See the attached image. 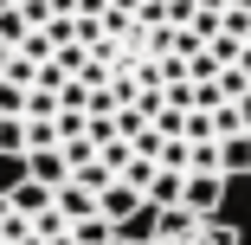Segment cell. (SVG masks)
Wrapping results in <instances>:
<instances>
[{
    "mask_svg": "<svg viewBox=\"0 0 251 245\" xmlns=\"http://www.w3.org/2000/svg\"><path fill=\"white\" fill-rule=\"evenodd\" d=\"M142 245H238V232L226 219H193L180 207H161L155 213V232H148Z\"/></svg>",
    "mask_w": 251,
    "mask_h": 245,
    "instance_id": "1",
    "label": "cell"
},
{
    "mask_svg": "<svg viewBox=\"0 0 251 245\" xmlns=\"http://www.w3.org/2000/svg\"><path fill=\"white\" fill-rule=\"evenodd\" d=\"M226 187H232V181H219V174H187V181H180V213H193V219H219Z\"/></svg>",
    "mask_w": 251,
    "mask_h": 245,
    "instance_id": "2",
    "label": "cell"
},
{
    "mask_svg": "<svg viewBox=\"0 0 251 245\" xmlns=\"http://www.w3.org/2000/svg\"><path fill=\"white\" fill-rule=\"evenodd\" d=\"M213 155H219V181L251 174V136H219V142H213Z\"/></svg>",
    "mask_w": 251,
    "mask_h": 245,
    "instance_id": "3",
    "label": "cell"
},
{
    "mask_svg": "<svg viewBox=\"0 0 251 245\" xmlns=\"http://www.w3.org/2000/svg\"><path fill=\"white\" fill-rule=\"evenodd\" d=\"M52 207L65 213V219H90L97 207H90V193L77 187V181H65V187H52Z\"/></svg>",
    "mask_w": 251,
    "mask_h": 245,
    "instance_id": "4",
    "label": "cell"
},
{
    "mask_svg": "<svg viewBox=\"0 0 251 245\" xmlns=\"http://www.w3.org/2000/svg\"><path fill=\"white\" fill-rule=\"evenodd\" d=\"M26 32H32V26L20 20V7H0V45H7V52H13V45H20Z\"/></svg>",
    "mask_w": 251,
    "mask_h": 245,
    "instance_id": "5",
    "label": "cell"
},
{
    "mask_svg": "<svg viewBox=\"0 0 251 245\" xmlns=\"http://www.w3.org/2000/svg\"><path fill=\"white\" fill-rule=\"evenodd\" d=\"M20 110H26V90L0 78V116H20Z\"/></svg>",
    "mask_w": 251,
    "mask_h": 245,
    "instance_id": "6",
    "label": "cell"
},
{
    "mask_svg": "<svg viewBox=\"0 0 251 245\" xmlns=\"http://www.w3.org/2000/svg\"><path fill=\"white\" fill-rule=\"evenodd\" d=\"M232 110H238V123H245V136H251V90L238 97V104H232Z\"/></svg>",
    "mask_w": 251,
    "mask_h": 245,
    "instance_id": "7",
    "label": "cell"
},
{
    "mask_svg": "<svg viewBox=\"0 0 251 245\" xmlns=\"http://www.w3.org/2000/svg\"><path fill=\"white\" fill-rule=\"evenodd\" d=\"M226 7H232V13H251V0H226Z\"/></svg>",
    "mask_w": 251,
    "mask_h": 245,
    "instance_id": "8",
    "label": "cell"
},
{
    "mask_svg": "<svg viewBox=\"0 0 251 245\" xmlns=\"http://www.w3.org/2000/svg\"><path fill=\"white\" fill-rule=\"evenodd\" d=\"M7 58H13V52H7V45H0V71H7Z\"/></svg>",
    "mask_w": 251,
    "mask_h": 245,
    "instance_id": "9",
    "label": "cell"
},
{
    "mask_svg": "<svg viewBox=\"0 0 251 245\" xmlns=\"http://www.w3.org/2000/svg\"><path fill=\"white\" fill-rule=\"evenodd\" d=\"M116 245H135V239H116Z\"/></svg>",
    "mask_w": 251,
    "mask_h": 245,
    "instance_id": "10",
    "label": "cell"
},
{
    "mask_svg": "<svg viewBox=\"0 0 251 245\" xmlns=\"http://www.w3.org/2000/svg\"><path fill=\"white\" fill-rule=\"evenodd\" d=\"M0 7H7V0H0Z\"/></svg>",
    "mask_w": 251,
    "mask_h": 245,
    "instance_id": "11",
    "label": "cell"
},
{
    "mask_svg": "<svg viewBox=\"0 0 251 245\" xmlns=\"http://www.w3.org/2000/svg\"><path fill=\"white\" fill-rule=\"evenodd\" d=\"M245 45H251V39H245Z\"/></svg>",
    "mask_w": 251,
    "mask_h": 245,
    "instance_id": "12",
    "label": "cell"
}]
</instances>
